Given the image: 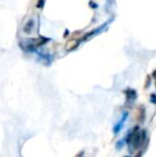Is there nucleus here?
Segmentation results:
<instances>
[{
    "label": "nucleus",
    "mask_w": 156,
    "mask_h": 157,
    "mask_svg": "<svg viewBox=\"0 0 156 157\" xmlns=\"http://www.w3.org/2000/svg\"><path fill=\"white\" fill-rule=\"evenodd\" d=\"M127 143L129 145V152H133L135 150L139 149L141 144V134L139 132V127L135 126L129 132L128 138H127Z\"/></svg>",
    "instance_id": "nucleus-1"
},
{
    "label": "nucleus",
    "mask_w": 156,
    "mask_h": 157,
    "mask_svg": "<svg viewBox=\"0 0 156 157\" xmlns=\"http://www.w3.org/2000/svg\"><path fill=\"white\" fill-rule=\"evenodd\" d=\"M146 120V108L143 105H139L137 108V121L140 123H143Z\"/></svg>",
    "instance_id": "nucleus-2"
},
{
    "label": "nucleus",
    "mask_w": 156,
    "mask_h": 157,
    "mask_svg": "<svg viewBox=\"0 0 156 157\" xmlns=\"http://www.w3.org/2000/svg\"><path fill=\"white\" fill-rule=\"evenodd\" d=\"M125 94H126V101L127 103L131 101V104H133L134 101L137 98V92L133 89L126 90V91H125Z\"/></svg>",
    "instance_id": "nucleus-3"
},
{
    "label": "nucleus",
    "mask_w": 156,
    "mask_h": 157,
    "mask_svg": "<svg viewBox=\"0 0 156 157\" xmlns=\"http://www.w3.org/2000/svg\"><path fill=\"white\" fill-rule=\"evenodd\" d=\"M126 118H127V113L125 112V113L123 114V118L120 120V122H119L118 124L113 127V132H115V134H118V132H120V129L122 128V126H123V124H124V121L126 120Z\"/></svg>",
    "instance_id": "nucleus-4"
},
{
    "label": "nucleus",
    "mask_w": 156,
    "mask_h": 157,
    "mask_svg": "<svg viewBox=\"0 0 156 157\" xmlns=\"http://www.w3.org/2000/svg\"><path fill=\"white\" fill-rule=\"evenodd\" d=\"M33 26H34L33 21H32V19H30V21L27 23V25L24 27V31H25L26 33H30V32H31V30H32V28H33Z\"/></svg>",
    "instance_id": "nucleus-5"
},
{
    "label": "nucleus",
    "mask_w": 156,
    "mask_h": 157,
    "mask_svg": "<svg viewBox=\"0 0 156 157\" xmlns=\"http://www.w3.org/2000/svg\"><path fill=\"white\" fill-rule=\"evenodd\" d=\"M43 3H44V0H40L38 2V4H36V6H38V8H42V6H43Z\"/></svg>",
    "instance_id": "nucleus-6"
},
{
    "label": "nucleus",
    "mask_w": 156,
    "mask_h": 157,
    "mask_svg": "<svg viewBox=\"0 0 156 157\" xmlns=\"http://www.w3.org/2000/svg\"><path fill=\"white\" fill-rule=\"evenodd\" d=\"M151 101H152L153 104H156V101H155V94H152V95H151Z\"/></svg>",
    "instance_id": "nucleus-7"
},
{
    "label": "nucleus",
    "mask_w": 156,
    "mask_h": 157,
    "mask_svg": "<svg viewBox=\"0 0 156 157\" xmlns=\"http://www.w3.org/2000/svg\"><path fill=\"white\" fill-rule=\"evenodd\" d=\"M123 144H124V141H120L119 143H117V149L120 147V145H122V147H123Z\"/></svg>",
    "instance_id": "nucleus-8"
},
{
    "label": "nucleus",
    "mask_w": 156,
    "mask_h": 157,
    "mask_svg": "<svg viewBox=\"0 0 156 157\" xmlns=\"http://www.w3.org/2000/svg\"><path fill=\"white\" fill-rule=\"evenodd\" d=\"M126 157H131V156H126Z\"/></svg>",
    "instance_id": "nucleus-9"
}]
</instances>
